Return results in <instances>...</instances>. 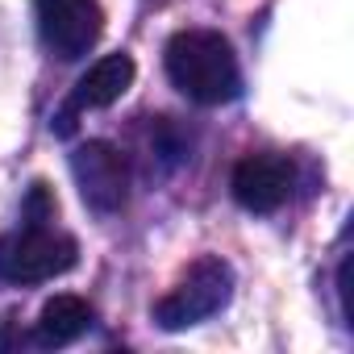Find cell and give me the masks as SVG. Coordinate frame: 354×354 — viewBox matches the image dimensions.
<instances>
[{
  "instance_id": "52a82bcc",
  "label": "cell",
  "mask_w": 354,
  "mask_h": 354,
  "mask_svg": "<svg viewBox=\"0 0 354 354\" xmlns=\"http://www.w3.org/2000/svg\"><path fill=\"white\" fill-rule=\"evenodd\" d=\"M292 184H296V171L283 154H246L238 167H234V201L246 209V213H275L288 205L292 196Z\"/></svg>"
},
{
  "instance_id": "7a4b0ae2",
  "label": "cell",
  "mask_w": 354,
  "mask_h": 354,
  "mask_svg": "<svg viewBox=\"0 0 354 354\" xmlns=\"http://www.w3.org/2000/svg\"><path fill=\"white\" fill-rule=\"evenodd\" d=\"M230 296H234V271H230V263H221L217 254H205V259H196L184 271L180 283H175L154 304V325L167 329V333L201 325L213 313H221L230 304Z\"/></svg>"
},
{
  "instance_id": "5b68a950",
  "label": "cell",
  "mask_w": 354,
  "mask_h": 354,
  "mask_svg": "<svg viewBox=\"0 0 354 354\" xmlns=\"http://www.w3.org/2000/svg\"><path fill=\"white\" fill-rule=\"evenodd\" d=\"M71 175L92 213H117L129 201V162L113 142H84L71 150Z\"/></svg>"
},
{
  "instance_id": "8992f818",
  "label": "cell",
  "mask_w": 354,
  "mask_h": 354,
  "mask_svg": "<svg viewBox=\"0 0 354 354\" xmlns=\"http://www.w3.org/2000/svg\"><path fill=\"white\" fill-rule=\"evenodd\" d=\"M133 75H138V63L121 50V55H104V59H96L84 75H80V84H75V92L67 96V104L59 109V117L50 121L55 125V133H71L75 129V117L80 113H92V109H109V104H117L129 88H133Z\"/></svg>"
},
{
  "instance_id": "6da1fadb",
  "label": "cell",
  "mask_w": 354,
  "mask_h": 354,
  "mask_svg": "<svg viewBox=\"0 0 354 354\" xmlns=\"http://www.w3.org/2000/svg\"><path fill=\"white\" fill-rule=\"evenodd\" d=\"M162 67H167V80L192 104L217 109V104H230V100L242 96L238 55H234L230 38H221L217 30H180V34H171L167 50H162Z\"/></svg>"
},
{
  "instance_id": "9c48e42d",
  "label": "cell",
  "mask_w": 354,
  "mask_h": 354,
  "mask_svg": "<svg viewBox=\"0 0 354 354\" xmlns=\"http://www.w3.org/2000/svg\"><path fill=\"white\" fill-rule=\"evenodd\" d=\"M55 213H59V201L50 196V188L46 184H34L30 196H26V209H21V217H26L21 225H50Z\"/></svg>"
},
{
  "instance_id": "277c9868",
  "label": "cell",
  "mask_w": 354,
  "mask_h": 354,
  "mask_svg": "<svg viewBox=\"0 0 354 354\" xmlns=\"http://www.w3.org/2000/svg\"><path fill=\"white\" fill-rule=\"evenodd\" d=\"M34 13L46 50L67 63L84 59L104 34V9L96 0H34Z\"/></svg>"
},
{
  "instance_id": "3957f363",
  "label": "cell",
  "mask_w": 354,
  "mask_h": 354,
  "mask_svg": "<svg viewBox=\"0 0 354 354\" xmlns=\"http://www.w3.org/2000/svg\"><path fill=\"white\" fill-rule=\"evenodd\" d=\"M75 263V238L50 225H21L17 234L0 238V279L9 283H46L55 275H67Z\"/></svg>"
},
{
  "instance_id": "ba28073f",
  "label": "cell",
  "mask_w": 354,
  "mask_h": 354,
  "mask_svg": "<svg viewBox=\"0 0 354 354\" xmlns=\"http://www.w3.org/2000/svg\"><path fill=\"white\" fill-rule=\"evenodd\" d=\"M92 325V304L84 296H71V292H59L42 304L38 321H34V342L46 346V350H59V346H71L88 333Z\"/></svg>"
}]
</instances>
